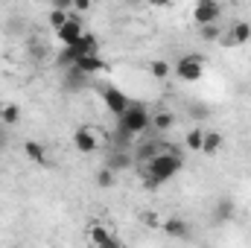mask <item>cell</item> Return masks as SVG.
<instances>
[{
  "instance_id": "obj_1",
  "label": "cell",
  "mask_w": 251,
  "mask_h": 248,
  "mask_svg": "<svg viewBox=\"0 0 251 248\" xmlns=\"http://www.w3.org/2000/svg\"><path fill=\"white\" fill-rule=\"evenodd\" d=\"M181 167H184V158H181V149H176V146H164L143 170V184L146 190H158V187L164 184V181H170V178H176L178 173H181Z\"/></svg>"
},
{
  "instance_id": "obj_2",
  "label": "cell",
  "mask_w": 251,
  "mask_h": 248,
  "mask_svg": "<svg viewBox=\"0 0 251 248\" xmlns=\"http://www.w3.org/2000/svg\"><path fill=\"white\" fill-rule=\"evenodd\" d=\"M146 131H152V111L143 102H128L126 114L117 117V143H120L117 152H126L131 137H140Z\"/></svg>"
},
{
  "instance_id": "obj_3",
  "label": "cell",
  "mask_w": 251,
  "mask_h": 248,
  "mask_svg": "<svg viewBox=\"0 0 251 248\" xmlns=\"http://www.w3.org/2000/svg\"><path fill=\"white\" fill-rule=\"evenodd\" d=\"M173 73L178 79H184V82H199L204 76V59L199 53H187V56H181L178 62L173 64Z\"/></svg>"
},
{
  "instance_id": "obj_4",
  "label": "cell",
  "mask_w": 251,
  "mask_h": 248,
  "mask_svg": "<svg viewBox=\"0 0 251 248\" xmlns=\"http://www.w3.org/2000/svg\"><path fill=\"white\" fill-rule=\"evenodd\" d=\"M102 140H105V134H102L100 128H94V125H79V128L73 131V146H76V152H82V155L97 152Z\"/></svg>"
},
{
  "instance_id": "obj_5",
  "label": "cell",
  "mask_w": 251,
  "mask_h": 248,
  "mask_svg": "<svg viewBox=\"0 0 251 248\" xmlns=\"http://www.w3.org/2000/svg\"><path fill=\"white\" fill-rule=\"evenodd\" d=\"M222 18V6L213 0H199L193 6V24L196 26H207V24H219Z\"/></svg>"
},
{
  "instance_id": "obj_6",
  "label": "cell",
  "mask_w": 251,
  "mask_h": 248,
  "mask_svg": "<svg viewBox=\"0 0 251 248\" xmlns=\"http://www.w3.org/2000/svg\"><path fill=\"white\" fill-rule=\"evenodd\" d=\"M102 102H105V108H108V114H114V117H123L126 108H128V97H126L120 88H114V85H108V88H102Z\"/></svg>"
},
{
  "instance_id": "obj_7",
  "label": "cell",
  "mask_w": 251,
  "mask_h": 248,
  "mask_svg": "<svg viewBox=\"0 0 251 248\" xmlns=\"http://www.w3.org/2000/svg\"><path fill=\"white\" fill-rule=\"evenodd\" d=\"M82 35H85V24H82V18H76V15H70V21L64 24L62 29H56V38H59L62 47H73Z\"/></svg>"
},
{
  "instance_id": "obj_8",
  "label": "cell",
  "mask_w": 251,
  "mask_h": 248,
  "mask_svg": "<svg viewBox=\"0 0 251 248\" xmlns=\"http://www.w3.org/2000/svg\"><path fill=\"white\" fill-rule=\"evenodd\" d=\"M88 237H91V246L94 248H123L120 237L111 228H105V225H91Z\"/></svg>"
},
{
  "instance_id": "obj_9",
  "label": "cell",
  "mask_w": 251,
  "mask_h": 248,
  "mask_svg": "<svg viewBox=\"0 0 251 248\" xmlns=\"http://www.w3.org/2000/svg\"><path fill=\"white\" fill-rule=\"evenodd\" d=\"M164 146H161V140H137V149H134V155H131V161L134 164H149L158 152H161Z\"/></svg>"
},
{
  "instance_id": "obj_10",
  "label": "cell",
  "mask_w": 251,
  "mask_h": 248,
  "mask_svg": "<svg viewBox=\"0 0 251 248\" xmlns=\"http://www.w3.org/2000/svg\"><path fill=\"white\" fill-rule=\"evenodd\" d=\"M73 70H79V73H85V76H94V73H105V70H108V62L97 53V56H85V59H79Z\"/></svg>"
},
{
  "instance_id": "obj_11",
  "label": "cell",
  "mask_w": 251,
  "mask_h": 248,
  "mask_svg": "<svg viewBox=\"0 0 251 248\" xmlns=\"http://www.w3.org/2000/svg\"><path fill=\"white\" fill-rule=\"evenodd\" d=\"M249 41H251V24H246V21H237V24L231 26V35L222 38V44H228V47L249 44Z\"/></svg>"
},
{
  "instance_id": "obj_12",
  "label": "cell",
  "mask_w": 251,
  "mask_h": 248,
  "mask_svg": "<svg viewBox=\"0 0 251 248\" xmlns=\"http://www.w3.org/2000/svg\"><path fill=\"white\" fill-rule=\"evenodd\" d=\"M173 125H176V114L173 111H167V108L152 111V131L155 134H167V131H173Z\"/></svg>"
},
{
  "instance_id": "obj_13",
  "label": "cell",
  "mask_w": 251,
  "mask_h": 248,
  "mask_svg": "<svg viewBox=\"0 0 251 248\" xmlns=\"http://www.w3.org/2000/svg\"><path fill=\"white\" fill-rule=\"evenodd\" d=\"M161 228H164V234L173 237V240H187L190 237V225L184 222V219H178V216H170Z\"/></svg>"
},
{
  "instance_id": "obj_14",
  "label": "cell",
  "mask_w": 251,
  "mask_h": 248,
  "mask_svg": "<svg viewBox=\"0 0 251 248\" xmlns=\"http://www.w3.org/2000/svg\"><path fill=\"white\" fill-rule=\"evenodd\" d=\"M24 155H26L32 164H38V167L47 164V149H44L41 140H24Z\"/></svg>"
},
{
  "instance_id": "obj_15",
  "label": "cell",
  "mask_w": 251,
  "mask_h": 248,
  "mask_svg": "<svg viewBox=\"0 0 251 248\" xmlns=\"http://www.w3.org/2000/svg\"><path fill=\"white\" fill-rule=\"evenodd\" d=\"M131 164H134V161H131V155H128V152H114L102 167H108L111 173H123V170H128Z\"/></svg>"
},
{
  "instance_id": "obj_16",
  "label": "cell",
  "mask_w": 251,
  "mask_h": 248,
  "mask_svg": "<svg viewBox=\"0 0 251 248\" xmlns=\"http://www.w3.org/2000/svg\"><path fill=\"white\" fill-rule=\"evenodd\" d=\"M222 140H225V137H222L219 131H204V143H201V152H204V155H216V152L222 149Z\"/></svg>"
},
{
  "instance_id": "obj_17",
  "label": "cell",
  "mask_w": 251,
  "mask_h": 248,
  "mask_svg": "<svg viewBox=\"0 0 251 248\" xmlns=\"http://www.w3.org/2000/svg\"><path fill=\"white\" fill-rule=\"evenodd\" d=\"M234 216V201L231 198H222L213 204V222H228Z\"/></svg>"
},
{
  "instance_id": "obj_18",
  "label": "cell",
  "mask_w": 251,
  "mask_h": 248,
  "mask_svg": "<svg viewBox=\"0 0 251 248\" xmlns=\"http://www.w3.org/2000/svg\"><path fill=\"white\" fill-rule=\"evenodd\" d=\"M0 120H3L6 125H18V123H21V105L6 102V105L0 108Z\"/></svg>"
},
{
  "instance_id": "obj_19",
  "label": "cell",
  "mask_w": 251,
  "mask_h": 248,
  "mask_svg": "<svg viewBox=\"0 0 251 248\" xmlns=\"http://www.w3.org/2000/svg\"><path fill=\"white\" fill-rule=\"evenodd\" d=\"M201 143H204V131L201 128H190L187 137H184V146L190 152H201Z\"/></svg>"
},
{
  "instance_id": "obj_20",
  "label": "cell",
  "mask_w": 251,
  "mask_h": 248,
  "mask_svg": "<svg viewBox=\"0 0 251 248\" xmlns=\"http://www.w3.org/2000/svg\"><path fill=\"white\" fill-rule=\"evenodd\" d=\"M149 73H152L155 79H167V76L173 73V64L164 62V59H155V62H149Z\"/></svg>"
},
{
  "instance_id": "obj_21",
  "label": "cell",
  "mask_w": 251,
  "mask_h": 248,
  "mask_svg": "<svg viewBox=\"0 0 251 248\" xmlns=\"http://www.w3.org/2000/svg\"><path fill=\"white\" fill-rule=\"evenodd\" d=\"M199 35L204 41H222V24H207V26H199Z\"/></svg>"
},
{
  "instance_id": "obj_22",
  "label": "cell",
  "mask_w": 251,
  "mask_h": 248,
  "mask_svg": "<svg viewBox=\"0 0 251 248\" xmlns=\"http://www.w3.org/2000/svg\"><path fill=\"white\" fill-rule=\"evenodd\" d=\"M47 21H50V26H53V29H62L64 24L70 21V12H67V9H59V6H56V9H53V12L47 15Z\"/></svg>"
},
{
  "instance_id": "obj_23",
  "label": "cell",
  "mask_w": 251,
  "mask_h": 248,
  "mask_svg": "<svg viewBox=\"0 0 251 248\" xmlns=\"http://www.w3.org/2000/svg\"><path fill=\"white\" fill-rule=\"evenodd\" d=\"M117 181V173H111L108 167H100V173H97V184L102 187V190H111Z\"/></svg>"
},
{
  "instance_id": "obj_24",
  "label": "cell",
  "mask_w": 251,
  "mask_h": 248,
  "mask_svg": "<svg viewBox=\"0 0 251 248\" xmlns=\"http://www.w3.org/2000/svg\"><path fill=\"white\" fill-rule=\"evenodd\" d=\"M64 85L67 88H82V85H88V76L79 73V70H64Z\"/></svg>"
},
{
  "instance_id": "obj_25",
  "label": "cell",
  "mask_w": 251,
  "mask_h": 248,
  "mask_svg": "<svg viewBox=\"0 0 251 248\" xmlns=\"http://www.w3.org/2000/svg\"><path fill=\"white\" fill-rule=\"evenodd\" d=\"M88 9H91V3H88V0H76V3H73V12H76V18H79L82 12H88Z\"/></svg>"
},
{
  "instance_id": "obj_26",
  "label": "cell",
  "mask_w": 251,
  "mask_h": 248,
  "mask_svg": "<svg viewBox=\"0 0 251 248\" xmlns=\"http://www.w3.org/2000/svg\"><path fill=\"white\" fill-rule=\"evenodd\" d=\"M143 222H146L149 228H158V225H161V219H158L155 213H146V216H143Z\"/></svg>"
},
{
  "instance_id": "obj_27",
  "label": "cell",
  "mask_w": 251,
  "mask_h": 248,
  "mask_svg": "<svg viewBox=\"0 0 251 248\" xmlns=\"http://www.w3.org/2000/svg\"><path fill=\"white\" fill-rule=\"evenodd\" d=\"M3 143H6V134H3V128H0V149H3Z\"/></svg>"
}]
</instances>
